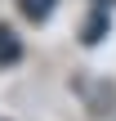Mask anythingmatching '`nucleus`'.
<instances>
[{
    "label": "nucleus",
    "instance_id": "nucleus-1",
    "mask_svg": "<svg viewBox=\"0 0 116 121\" xmlns=\"http://www.w3.org/2000/svg\"><path fill=\"white\" fill-rule=\"evenodd\" d=\"M18 58H22V40L9 27H0V63H18Z\"/></svg>",
    "mask_w": 116,
    "mask_h": 121
},
{
    "label": "nucleus",
    "instance_id": "nucleus-2",
    "mask_svg": "<svg viewBox=\"0 0 116 121\" xmlns=\"http://www.w3.org/2000/svg\"><path fill=\"white\" fill-rule=\"evenodd\" d=\"M54 4H58V0H18V9H22L31 22H45V18L54 13Z\"/></svg>",
    "mask_w": 116,
    "mask_h": 121
},
{
    "label": "nucleus",
    "instance_id": "nucleus-3",
    "mask_svg": "<svg viewBox=\"0 0 116 121\" xmlns=\"http://www.w3.org/2000/svg\"><path fill=\"white\" fill-rule=\"evenodd\" d=\"M103 27H107V18H94V22L85 27V45H94V40H103Z\"/></svg>",
    "mask_w": 116,
    "mask_h": 121
}]
</instances>
